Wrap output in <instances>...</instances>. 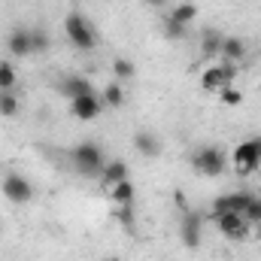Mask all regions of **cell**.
<instances>
[{
  "mask_svg": "<svg viewBox=\"0 0 261 261\" xmlns=\"http://www.w3.org/2000/svg\"><path fill=\"white\" fill-rule=\"evenodd\" d=\"M64 37H67V43H70L73 49H79V52H94V49H97V31H94V24L88 21V15H82L79 9L67 12Z\"/></svg>",
  "mask_w": 261,
  "mask_h": 261,
  "instance_id": "1",
  "label": "cell"
},
{
  "mask_svg": "<svg viewBox=\"0 0 261 261\" xmlns=\"http://www.w3.org/2000/svg\"><path fill=\"white\" fill-rule=\"evenodd\" d=\"M70 164L76 173L82 176H100L103 164H107V152L100 149V143L94 140H85V143H76L70 149Z\"/></svg>",
  "mask_w": 261,
  "mask_h": 261,
  "instance_id": "2",
  "label": "cell"
},
{
  "mask_svg": "<svg viewBox=\"0 0 261 261\" xmlns=\"http://www.w3.org/2000/svg\"><path fill=\"white\" fill-rule=\"evenodd\" d=\"M228 161H231V155L222 146H200L192 155V167L200 176H222L228 170Z\"/></svg>",
  "mask_w": 261,
  "mask_h": 261,
  "instance_id": "3",
  "label": "cell"
},
{
  "mask_svg": "<svg viewBox=\"0 0 261 261\" xmlns=\"http://www.w3.org/2000/svg\"><path fill=\"white\" fill-rule=\"evenodd\" d=\"M231 167L240 173V176H249L261 167V137L252 140H243L234 152H231Z\"/></svg>",
  "mask_w": 261,
  "mask_h": 261,
  "instance_id": "4",
  "label": "cell"
},
{
  "mask_svg": "<svg viewBox=\"0 0 261 261\" xmlns=\"http://www.w3.org/2000/svg\"><path fill=\"white\" fill-rule=\"evenodd\" d=\"M234 79H237V64H231V61H216L200 70V88L213 91V94L222 91L225 85H234Z\"/></svg>",
  "mask_w": 261,
  "mask_h": 261,
  "instance_id": "5",
  "label": "cell"
},
{
  "mask_svg": "<svg viewBox=\"0 0 261 261\" xmlns=\"http://www.w3.org/2000/svg\"><path fill=\"white\" fill-rule=\"evenodd\" d=\"M179 240L189 249H197L203 243V216L200 213H195V210L182 213V219H179Z\"/></svg>",
  "mask_w": 261,
  "mask_h": 261,
  "instance_id": "6",
  "label": "cell"
},
{
  "mask_svg": "<svg viewBox=\"0 0 261 261\" xmlns=\"http://www.w3.org/2000/svg\"><path fill=\"white\" fill-rule=\"evenodd\" d=\"M103 110H107V107H103L100 94H94V91L70 100V116H73V119H79V122H94Z\"/></svg>",
  "mask_w": 261,
  "mask_h": 261,
  "instance_id": "7",
  "label": "cell"
},
{
  "mask_svg": "<svg viewBox=\"0 0 261 261\" xmlns=\"http://www.w3.org/2000/svg\"><path fill=\"white\" fill-rule=\"evenodd\" d=\"M216 228H219V234L228 237V240H243L252 225L243 219V213H219V216H216Z\"/></svg>",
  "mask_w": 261,
  "mask_h": 261,
  "instance_id": "8",
  "label": "cell"
},
{
  "mask_svg": "<svg viewBox=\"0 0 261 261\" xmlns=\"http://www.w3.org/2000/svg\"><path fill=\"white\" fill-rule=\"evenodd\" d=\"M0 192L9 197V203H28L34 197V186L21 173H6L3 182H0Z\"/></svg>",
  "mask_w": 261,
  "mask_h": 261,
  "instance_id": "9",
  "label": "cell"
},
{
  "mask_svg": "<svg viewBox=\"0 0 261 261\" xmlns=\"http://www.w3.org/2000/svg\"><path fill=\"white\" fill-rule=\"evenodd\" d=\"M249 200H252L249 192H228V195H219L213 200V216H219V213H243Z\"/></svg>",
  "mask_w": 261,
  "mask_h": 261,
  "instance_id": "10",
  "label": "cell"
},
{
  "mask_svg": "<svg viewBox=\"0 0 261 261\" xmlns=\"http://www.w3.org/2000/svg\"><path fill=\"white\" fill-rule=\"evenodd\" d=\"M6 49H9L12 58H28V55H34V52H31V31H28V28H12L9 37H6Z\"/></svg>",
  "mask_w": 261,
  "mask_h": 261,
  "instance_id": "11",
  "label": "cell"
},
{
  "mask_svg": "<svg viewBox=\"0 0 261 261\" xmlns=\"http://www.w3.org/2000/svg\"><path fill=\"white\" fill-rule=\"evenodd\" d=\"M246 52H249V46H246V40H243V37H234V34L222 37V49H219V58H222V61L237 64V61H243V58H246Z\"/></svg>",
  "mask_w": 261,
  "mask_h": 261,
  "instance_id": "12",
  "label": "cell"
},
{
  "mask_svg": "<svg viewBox=\"0 0 261 261\" xmlns=\"http://www.w3.org/2000/svg\"><path fill=\"white\" fill-rule=\"evenodd\" d=\"M130 170L128 164L122 161V158H107V164H103V170H100V186L103 189H110V186H116V182H122V179H128Z\"/></svg>",
  "mask_w": 261,
  "mask_h": 261,
  "instance_id": "13",
  "label": "cell"
},
{
  "mask_svg": "<svg viewBox=\"0 0 261 261\" xmlns=\"http://www.w3.org/2000/svg\"><path fill=\"white\" fill-rule=\"evenodd\" d=\"M134 149H137L143 158H161V152H164L161 140H158L152 130H137V134H134Z\"/></svg>",
  "mask_w": 261,
  "mask_h": 261,
  "instance_id": "14",
  "label": "cell"
},
{
  "mask_svg": "<svg viewBox=\"0 0 261 261\" xmlns=\"http://www.w3.org/2000/svg\"><path fill=\"white\" fill-rule=\"evenodd\" d=\"M113 203H119V206H125V203H134L137 200V186H134V179H122V182H116V186H110V189H103Z\"/></svg>",
  "mask_w": 261,
  "mask_h": 261,
  "instance_id": "15",
  "label": "cell"
},
{
  "mask_svg": "<svg viewBox=\"0 0 261 261\" xmlns=\"http://www.w3.org/2000/svg\"><path fill=\"white\" fill-rule=\"evenodd\" d=\"M222 37L225 34H219L216 28H203L200 31V58H219V49H222Z\"/></svg>",
  "mask_w": 261,
  "mask_h": 261,
  "instance_id": "16",
  "label": "cell"
},
{
  "mask_svg": "<svg viewBox=\"0 0 261 261\" xmlns=\"http://www.w3.org/2000/svg\"><path fill=\"white\" fill-rule=\"evenodd\" d=\"M58 88H61V94H67L70 100H73V97H82V94H91V91H94V88H91V82H88L85 76H64Z\"/></svg>",
  "mask_w": 261,
  "mask_h": 261,
  "instance_id": "17",
  "label": "cell"
},
{
  "mask_svg": "<svg viewBox=\"0 0 261 261\" xmlns=\"http://www.w3.org/2000/svg\"><path fill=\"white\" fill-rule=\"evenodd\" d=\"M100 100H103V107L107 110H119L122 103H125V88H122V82H107L103 85V94H100Z\"/></svg>",
  "mask_w": 261,
  "mask_h": 261,
  "instance_id": "18",
  "label": "cell"
},
{
  "mask_svg": "<svg viewBox=\"0 0 261 261\" xmlns=\"http://www.w3.org/2000/svg\"><path fill=\"white\" fill-rule=\"evenodd\" d=\"M167 18H173V21H179V24H192L197 18V3L192 0H179L170 12H167Z\"/></svg>",
  "mask_w": 261,
  "mask_h": 261,
  "instance_id": "19",
  "label": "cell"
},
{
  "mask_svg": "<svg viewBox=\"0 0 261 261\" xmlns=\"http://www.w3.org/2000/svg\"><path fill=\"white\" fill-rule=\"evenodd\" d=\"M18 82V70L9 58H0V91H12Z\"/></svg>",
  "mask_w": 261,
  "mask_h": 261,
  "instance_id": "20",
  "label": "cell"
},
{
  "mask_svg": "<svg viewBox=\"0 0 261 261\" xmlns=\"http://www.w3.org/2000/svg\"><path fill=\"white\" fill-rule=\"evenodd\" d=\"M113 76H116V82H130L137 76V67L130 58H113Z\"/></svg>",
  "mask_w": 261,
  "mask_h": 261,
  "instance_id": "21",
  "label": "cell"
},
{
  "mask_svg": "<svg viewBox=\"0 0 261 261\" xmlns=\"http://www.w3.org/2000/svg\"><path fill=\"white\" fill-rule=\"evenodd\" d=\"M31 31V52L34 55H43V52H49V46H52V37L43 31V28H28Z\"/></svg>",
  "mask_w": 261,
  "mask_h": 261,
  "instance_id": "22",
  "label": "cell"
},
{
  "mask_svg": "<svg viewBox=\"0 0 261 261\" xmlns=\"http://www.w3.org/2000/svg\"><path fill=\"white\" fill-rule=\"evenodd\" d=\"M18 110H21V103H18L15 91H0V116L12 119V116H18Z\"/></svg>",
  "mask_w": 261,
  "mask_h": 261,
  "instance_id": "23",
  "label": "cell"
},
{
  "mask_svg": "<svg viewBox=\"0 0 261 261\" xmlns=\"http://www.w3.org/2000/svg\"><path fill=\"white\" fill-rule=\"evenodd\" d=\"M216 94H219V100H222L225 107H231V110L243 103V91H240V88H234V85H225V88H222V91H216Z\"/></svg>",
  "mask_w": 261,
  "mask_h": 261,
  "instance_id": "24",
  "label": "cell"
},
{
  "mask_svg": "<svg viewBox=\"0 0 261 261\" xmlns=\"http://www.w3.org/2000/svg\"><path fill=\"white\" fill-rule=\"evenodd\" d=\"M164 34H167L170 40H186V37H189V24H179V21H173V18H164Z\"/></svg>",
  "mask_w": 261,
  "mask_h": 261,
  "instance_id": "25",
  "label": "cell"
},
{
  "mask_svg": "<svg viewBox=\"0 0 261 261\" xmlns=\"http://www.w3.org/2000/svg\"><path fill=\"white\" fill-rule=\"evenodd\" d=\"M243 219H246L249 225H261V197H252V200L246 203V210H243Z\"/></svg>",
  "mask_w": 261,
  "mask_h": 261,
  "instance_id": "26",
  "label": "cell"
},
{
  "mask_svg": "<svg viewBox=\"0 0 261 261\" xmlns=\"http://www.w3.org/2000/svg\"><path fill=\"white\" fill-rule=\"evenodd\" d=\"M173 200H176V206H179L182 213H189V203H186V192H176V195H173Z\"/></svg>",
  "mask_w": 261,
  "mask_h": 261,
  "instance_id": "27",
  "label": "cell"
},
{
  "mask_svg": "<svg viewBox=\"0 0 261 261\" xmlns=\"http://www.w3.org/2000/svg\"><path fill=\"white\" fill-rule=\"evenodd\" d=\"M146 6H155V9H161V6H167V0H143Z\"/></svg>",
  "mask_w": 261,
  "mask_h": 261,
  "instance_id": "28",
  "label": "cell"
},
{
  "mask_svg": "<svg viewBox=\"0 0 261 261\" xmlns=\"http://www.w3.org/2000/svg\"><path fill=\"white\" fill-rule=\"evenodd\" d=\"M103 261H122V258H116V255H110V258H103Z\"/></svg>",
  "mask_w": 261,
  "mask_h": 261,
  "instance_id": "29",
  "label": "cell"
},
{
  "mask_svg": "<svg viewBox=\"0 0 261 261\" xmlns=\"http://www.w3.org/2000/svg\"><path fill=\"white\" fill-rule=\"evenodd\" d=\"M0 234H3V228H0Z\"/></svg>",
  "mask_w": 261,
  "mask_h": 261,
  "instance_id": "30",
  "label": "cell"
},
{
  "mask_svg": "<svg viewBox=\"0 0 261 261\" xmlns=\"http://www.w3.org/2000/svg\"><path fill=\"white\" fill-rule=\"evenodd\" d=\"M258 197H261V195H258Z\"/></svg>",
  "mask_w": 261,
  "mask_h": 261,
  "instance_id": "31",
  "label": "cell"
}]
</instances>
